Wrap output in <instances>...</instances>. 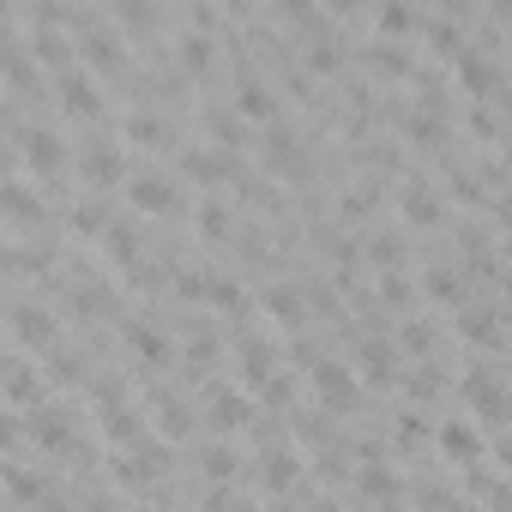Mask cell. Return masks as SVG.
<instances>
[{"instance_id":"cell-1","label":"cell","mask_w":512,"mask_h":512,"mask_svg":"<svg viewBox=\"0 0 512 512\" xmlns=\"http://www.w3.org/2000/svg\"><path fill=\"white\" fill-rule=\"evenodd\" d=\"M13 157H19V169H37V175H49V169H67V145H61V133H49V127H13Z\"/></svg>"},{"instance_id":"cell-2","label":"cell","mask_w":512,"mask_h":512,"mask_svg":"<svg viewBox=\"0 0 512 512\" xmlns=\"http://www.w3.org/2000/svg\"><path fill=\"white\" fill-rule=\"evenodd\" d=\"M55 91H61V109H67L73 121H97V115H103V85H97L91 67H67V73H55Z\"/></svg>"},{"instance_id":"cell-3","label":"cell","mask_w":512,"mask_h":512,"mask_svg":"<svg viewBox=\"0 0 512 512\" xmlns=\"http://www.w3.org/2000/svg\"><path fill=\"white\" fill-rule=\"evenodd\" d=\"M127 205L145 211V217H169V211L181 205V193H175V181H169L163 169H145V175L127 181Z\"/></svg>"},{"instance_id":"cell-4","label":"cell","mask_w":512,"mask_h":512,"mask_svg":"<svg viewBox=\"0 0 512 512\" xmlns=\"http://www.w3.org/2000/svg\"><path fill=\"white\" fill-rule=\"evenodd\" d=\"M464 404H470L482 422H506V416H512V398H506V386H500L494 374H476V368L464 374Z\"/></svg>"},{"instance_id":"cell-5","label":"cell","mask_w":512,"mask_h":512,"mask_svg":"<svg viewBox=\"0 0 512 512\" xmlns=\"http://www.w3.org/2000/svg\"><path fill=\"white\" fill-rule=\"evenodd\" d=\"M127 61V43L109 31V25H91L85 37H79V67H91V73H115Z\"/></svg>"},{"instance_id":"cell-6","label":"cell","mask_w":512,"mask_h":512,"mask_svg":"<svg viewBox=\"0 0 512 512\" xmlns=\"http://www.w3.org/2000/svg\"><path fill=\"white\" fill-rule=\"evenodd\" d=\"M235 115H241V121H272V115H278V91H272L260 73H241V79H235Z\"/></svg>"},{"instance_id":"cell-7","label":"cell","mask_w":512,"mask_h":512,"mask_svg":"<svg viewBox=\"0 0 512 512\" xmlns=\"http://www.w3.org/2000/svg\"><path fill=\"white\" fill-rule=\"evenodd\" d=\"M7 326H13V344H19V350H49V344H55L49 308H25V302H19V308L7 314Z\"/></svg>"},{"instance_id":"cell-8","label":"cell","mask_w":512,"mask_h":512,"mask_svg":"<svg viewBox=\"0 0 512 512\" xmlns=\"http://www.w3.org/2000/svg\"><path fill=\"white\" fill-rule=\"evenodd\" d=\"M79 175L97 181V187L121 181V151H115L109 139H85V145H79Z\"/></svg>"},{"instance_id":"cell-9","label":"cell","mask_w":512,"mask_h":512,"mask_svg":"<svg viewBox=\"0 0 512 512\" xmlns=\"http://www.w3.org/2000/svg\"><path fill=\"white\" fill-rule=\"evenodd\" d=\"M314 392H320V404H332V410H350V404H356V368L320 362V368H314Z\"/></svg>"},{"instance_id":"cell-10","label":"cell","mask_w":512,"mask_h":512,"mask_svg":"<svg viewBox=\"0 0 512 512\" xmlns=\"http://www.w3.org/2000/svg\"><path fill=\"white\" fill-rule=\"evenodd\" d=\"M0 205H7V223H13V229H25V223H49V205L25 187V175H13V181H7Z\"/></svg>"},{"instance_id":"cell-11","label":"cell","mask_w":512,"mask_h":512,"mask_svg":"<svg viewBox=\"0 0 512 512\" xmlns=\"http://www.w3.org/2000/svg\"><path fill=\"white\" fill-rule=\"evenodd\" d=\"M43 398V386H37V374H31V362L13 350V362H7V404H13V416H25L31 404Z\"/></svg>"},{"instance_id":"cell-12","label":"cell","mask_w":512,"mask_h":512,"mask_svg":"<svg viewBox=\"0 0 512 512\" xmlns=\"http://www.w3.org/2000/svg\"><path fill=\"white\" fill-rule=\"evenodd\" d=\"M398 211H404V223L428 229V223L440 217V199H434V187H428V181H404V193H398Z\"/></svg>"},{"instance_id":"cell-13","label":"cell","mask_w":512,"mask_h":512,"mask_svg":"<svg viewBox=\"0 0 512 512\" xmlns=\"http://www.w3.org/2000/svg\"><path fill=\"white\" fill-rule=\"evenodd\" d=\"M7 494H13V506H31V500H43L49 488H43V476H37L25 458H13V464H7Z\"/></svg>"},{"instance_id":"cell-14","label":"cell","mask_w":512,"mask_h":512,"mask_svg":"<svg viewBox=\"0 0 512 512\" xmlns=\"http://www.w3.org/2000/svg\"><path fill=\"white\" fill-rule=\"evenodd\" d=\"M163 139H169L163 115H151V109H133L127 115V145H163Z\"/></svg>"},{"instance_id":"cell-15","label":"cell","mask_w":512,"mask_h":512,"mask_svg":"<svg viewBox=\"0 0 512 512\" xmlns=\"http://www.w3.org/2000/svg\"><path fill=\"white\" fill-rule=\"evenodd\" d=\"M37 446H43V452H67V446H73V428H67V416H55V410H37Z\"/></svg>"},{"instance_id":"cell-16","label":"cell","mask_w":512,"mask_h":512,"mask_svg":"<svg viewBox=\"0 0 512 512\" xmlns=\"http://www.w3.org/2000/svg\"><path fill=\"white\" fill-rule=\"evenodd\" d=\"M440 446H446L452 458H476V452H482V434H476L470 422H446V428H440Z\"/></svg>"},{"instance_id":"cell-17","label":"cell","mask_w":512,"mask_h":512,"mask_svg":"<svg viewBox=\"0 0 512 512\" xmlns=\"http://www.w3.org/2000/svg\"><path fill=\"white\" fill-rule=\"evenodd\" d=\"M211 422H217L223 434H229V428H241V422H247V398H235V392H217V398H211Z\"/></svg>"},{"instance_id":"cell-18","label":"cell","mask_w":512,"mask_h":512,"mask_svg":"<svg viewBox=\"0 0 512 512\" xmlns=\"http://www.w3.org/2000/svg\"><path fill=\"white\" fill-rule=\"evenodd\" d=\"M103 241H109V260H121V266H133V260H139V235H133V223L103 229Z\"/></svg>"},{"instance_id":"cell-19","label":"cell","mask_w":512,"mask_h":512,"mask_svg":"<svg viewBox=\"0 0 512 512\" xmlns=\"http://www.w3.org/2000/svg\"><path fill=\"white\" fill-rule=\"evenodd\" d=\"M187 175L211 187V181H223V175H229V163H223L217 151H187Z\"/></svg>"},{"instance_id":"cell-20","label":"cell","mask_w":512,"mask_h":512,"mask_svg":"<svg viewBox=\"0 0 512 512\" xmlns=\"http://www.w3.org/2000/svg\"><path fill=\"white\" fill-rule=\"evenodd\" d=\"M127 344H133L145 362H163V356H169V344H163V332H157V326H133V332H127Z\"/></svg>"},{"instance_id":"cell-21","label":"cell","mask_w":512,"mask_h":512,"mask_svg":"<svg viewBox=\"0 0 512 512\" xmlns=\"http://www.w3.org/2000/svg\"><path fill=\"white\" fill-rule=\"evenodd\" d=\"M181 67H187V73H205V67H211V37H193V31H187V37H181Z\"/></svg>"},{"instance_id":"cell-22","label":"cell","mask_w":512,"mask_h":512,"mask_svg":"<svg viewBox=\"0 0 512 512\" xmlns=\"http://www.w3.org/2000/svg\"><path fill=\"white\" fill-rule=\"evenodd\" d=\"M374 25H380V37H404V31L416 25V13H410V7H380Z\"/></svg>"},{"instance_id":"cell-23","label":"cell","mask_w":512,"mask_h":512,"mask_svg":"<svg viewBox=\"0 0 512 512\" xmlns=\"http://www.w3.org/2000/svg\"><path fill=\"white\" fill-rule=\"evenodd\" d=\"M266 308H272L278 320H302V296H296V290H284V284L266 296Z\"/></svg>"},{"instance_id":"cell-24","label":"cell","mask_w":512,"mask_h":512,"mask_svg":"<svg viewBox=\"0 0 512 512\" xmlns=\"http://www.w3.org/2000/svg\"><path fill=\"white\" fill-rule=\"evenodd\" d=\"M374 67H386V73H404V67H410V55H404L398 43H374Z\"/></svg>"},{"instance_id":"cell-25","label":"cell","mask_w":512,"mask_h":512,"mask_svg":"<svg viewBox=\"0 0 512 512\" xmlns=\"http://www.w3.org/2000/svg\"><path fill=\"white\" fill-rule=\"evenodd\" d=\"M428 296L434 302H458V278L452 272H428Z\"/></svg>"},{"instance_id":"cell-26","label":"cell","mask_w":512,"mask_h":512,"mask_svg":"<svg viewBox=\"0 0 512 512\" xmlns=\"http://www.w3.org/2000/svg\"><path fill=\"white\" fill-rule=\"evenodd\" d=\"M73 229H79V235H97V229H103V205H79V211H73Z\"/></svg>"},{"instance_id":"cell-27","label":"cell","mask_w":512,"mask_h":512,"mask_svg":"<svg viewBox=\"0 0 512 512\" xmlns=\"http://www.w3.org/2000/svg\"><path fill=\"white\" fill-rule=\"evenodd\" d=\"M199 229H205V235H223V205H217V199L199 205Z\"/></svg>"},{"instance_id":"cell-28","label":"cell","mask_w":512,"mask_h":512,"mask_svg":"<svg viewBox=\"0 0 512 512\" xmlns=\"http://www.w3.org/2000/svg\"><path fill=\"white\" fill-rule=\"evenodd\" d=\"M362 494H374V500L392 494V476H386V470H362Z\"/></svg>"},{"instance_id":"cell-29","label":"cell","mask_w":512,"mask_h":512,"mask_svg":"<svg viewBox=\"0 0 512 512\" xmlns=\"http://www.w3.org/2000/svg\"><path fill=\"white\" fill-rule=\"evenodd\" d=\"M205 470H211V476H235V458L217 446V452H205Z\"/></svg>"},{"instance_id":"cell-30","label":"cell","mask_w":512,"mask_h":512,"mask_svg":"<svg viewBox=\"0 0 512 512\" xmlns=\"http://www.w3.org/2000/svg\"><path fill=\"white\" fill-rule=\"evenodd\" d=\"M392 512H404V506H392Z\"/></svg>"}]
</instances>
